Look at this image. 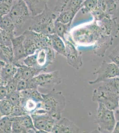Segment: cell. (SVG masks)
<instances>
[{"label": "cell", "instance_id": "obj_43", "mask_svg": "<svg viewBox=\"0 0 119 133\" xmlns=\"http://www.w3.org/2000/svg\"><path fill=\"white\" fill-rule=\"evenodd\" d=\"M5 64H6V63H5V62H3L2 61L0 60V65H1L2 66H3L4 65H5Z\"/></svg>", "mask_w": 119, "mask_h": 133}, {"label": "cell", "instance_id": "obj_44", "mask_svg": "<svg viewBox=\"0 0 119 133\" xmlns=\"http://www.w3.org/2000/svg\"><path fill=\"white\" fill-rule=\"evenodd\" d=\"M0 44H1V29H0Z\"/></svg>", "mask_w": 119, "mask_h": 133}, {"label": "cell", "instance_id": "obj_41", "mask_svg": "<svg viewBox=\"0 0 119 133\" xmlns=\"http://www.w3.org/2000/svg\"><path fill=\"white\" fill-rule=\"evenodd\" d=\"M112 133H119V121H116Z\"/></svg>", "mask_w": 119, "mask_h": 133}, {"label": "cell", "instance_id": "obj_39", "mask_svg": "<svg viewBox=\"0 0 119 133\" xmlns=\"http://www.w3.org/2000/svg\"><path fill=\"white\" fill-rule=\"evenodd\" d=\"M7 95V91L5 86H0V100L6 98Z\"/></svg>", "mask_w": 119, "mask_h": 133}, {"label": "cell", "instance_id": "obj_3", "mask_svg": "<svg viewBox=\"0 0 119 133\" xmlns=\"http://www.w3.org/2000/svg\"><path fill=\"white\" fill-rule=\"evenodd\" d=\"M57 16L47 6L41 14L32 17L33 22L28 29L45 35L55 34V21Z\"/></svg>", "mask_w": 119, "mask_h": 133}, {"label": "cell", "instance_id": "obj_20", "mask_svg": "<svg viewBox=\"0 0 119 133\" xmlns=\"http://www.w3.org/2000/svg\"><path fill=\"white\" fill-rule=\"evenodd\" d=\"M51 47L57 53L66 57V51L65 42L60 36L56 34L49 35Z\"/></svg>", "mask_w": 119, "mask_h": 133}, {"label": "cell", "instance_id": "obj_17", "mask_svg": "<svg viewBox=\"0 0 119 133\" xmlns=\"http://www.w3.org/2000/svg\"><path fill=\"white\" fill-rule=\"evenodd\" d=\"M29 8L32 17L41 14L48 6V0H23Z\"/></svg>", "mask_w": 119, "mask_h": 133}, {"label": "cell", "instance_id": "obj_10", "mask_svg": "<svg viewBox=\"0 0 119 133\" xmlns=\"http://www.w3.org/2000/svg\"><path fill=\"white\" fill-rule=\"evenodd\" d=\"M36 133H51L53 126L57 121L48 114L35 111L31 114Z\"/></svg>", "mask_w": 119, "mask_h": 133}, {"label": "cell", "instance_id": "obj_42", "mask_svg": "<svg viewBox=\"0 0 119 133\" xmlns=\"http://www.w3.org/2000/svg\"><path fill=\"white\" fill-rule=\"evenodd\" d=\"M114 115L116 121H119V99L118 107L116 110H115Z\"/></svg>", "mask_w": 119, "mask_h": 133}, {"label": "cell", "instance_id": "obj_21", "mask_svg": "<svg viewBox=\"0 0 119 133\" xmlns=\"http://www.w3.org/2000/svg\"><path fill=\"white\" fill-rule=\"evenodd\" d=\"M33 39L38 49L51 47L49 35H44L41 33H37L33 31Z\"/></svg>", "mask_w": 119, "mask_h": 133}, {"label": "cell", "instance_id": "obj_2", "mask_svg": "<svg viewBox=\"0 0 119 133\" xmlns=\"http://www.w3.org/2000/svg\"><path fill=\"white\" fill-rule=\"evenodd\" d=\"M43 101L37 110L46 113L56 121L61 118V113L66 106V101L62 92L53 90L47 94H42Z\"/></svg>", "mask_w": 119, "mask_h": 133}, {"label": "cell", "instance_id": "obj_23", "mask_svg": "<svg viewBox=\"0 0 119 133\" xmlns=\"http://www.w3.org/2000/svg\"><path fill=\"white\" fill-rule=\"evenodd\" d=\"M12 118L19 122L22 125L27 129L28 133H33V132L32 131L34 132V133H36L37 130L34 127L33 120L30 115L26 114L20 116Z\"/></svg>", "mask_w": 119, "mask_h": 133}, {"label": "cell", "instance_id": "obj_12", "mask_svg": "<svg viewBox=\"0 0 119 133\" xmlns=\"http://www.w3.org/2000/svg\"><path fill=\"white\" fill-rule=\"evenodd\" d=\"M81 130L72 121L66 118H61L55 124L51 133H79Z\"/></svg>", "mask_w": 119, "mask_h": 133}, {"label": "cell", "instance_id": "obj_22", "mask_svg": "<svg viewBox=\"0 0 119 133\" xmlns=\"http://www.w3.org/2000/svg\"><path fill=\"white\" fill-rule=\"evenodd\" d=\"M0 29L5 31L12 36H15L16 27L8 15L0 18Z\"/></svg>", "mask_w": 119, "mask_h": 133}, {"label": "cell", "instance_id": "obj_37", "mask_svg": "<svg viewBox=\"0 0 119 133\" xmlns=\"http://www.w3.org/2000/svg\"><path fill=\"white\" fill-rule=\"evenodd\" d=\"M28 114L27 112L23 108L21 105L13 107L12 111L10 115L9 116L10 117H16L20 116L21 115Z\"/></svg>", "mask_w": 119, "mask_h": 133}, {"label": "cell", "instance_id": "obj_5", "mask_svg": "<svg viewBox=\"0 0 119 133\" xmlns=\"http://www.w3.org/2000/svg\"><path fill=\"white\" fill-rule=\"evenodd\" d=\"M119 95L107 88L104 85L94 89L92 95V101L101 103L108 109L115 111L119 105Z\"/></svg>", "mask_w": 119, "mask_h": 133}, {"label": "cell", "instance_id": "obj_45", "mask_svg": "<svg viewBox=\"0 0 119 133\" xmlns=\"http://www.w3.org/2000/svg\"><path fill=\"white\" fill-rule=\"evenodd\" d=\"M117 2L119 4V0H117Z\"/></svg>", "mask_w": 119, "mask_h": 133}, {"label": "cell", "instance_id": "obj_40", "mask_svg": "<svg viewBox=\"0 0 119 133\" xmlns=\"http://www.w3.org/2000/svg\"><path fill=\"white\" fill-rule=\"evenodd\" d=\"M0 60L5 62V63H8L7 59H6V57L5 56L4 53L3 52V50L1 47H0Z\"/></svg>", "mask_w": 119, "mask_h": 133}, {"label": "cell", "instance_id": "obj_11", "mask_svg": "<svg viewBox=\"0 0 119 133\" xmlns=\"http://www.w3.org/2000/svg\"><path fill=\"white\" fill-rule=\"evenodd\" d=\"M36 53L38 67L44 70L49 64H53L55 59V51L51 47L38 49Z\"/></svg>", "mask_w": 119, "mask_h": 133}, {"label": "cell", "instance_id": "obj_34", "mask_svg": "<svg viewBox=\"0 0 119 133\" xmlns=\"http://www.w3.org/2000/svg\"><path fill=\"white\" fill-rule=\"evenodd\" d=\"M20 80H21L18 77V76L16 74L14 78L8 83L5 86L7 91V94H10L17 91V85L18 82H19Z\"/></svg>", "mask_w": 119, "mask_h": 133}, {"label": "cell", "instance_id": "obj_29", "mask_svg": "<svg viewBox=\"0 0 119 133\" xmlns=\"http://www.w3.org/2000/svg\"><path fill=\"white\" fill-rule=\"evenodd\" d=\"M102 83L103 85L107 88L119 95V77L108 79Z\"/></svg>", "mask_w": 119, "mask_h": 133}, {"label": "cell", "instance_id": "obj_15", "mask_svg": "<svg viewBox=\"0 0 119 133\" xmlns=\"http://www.w3.org/2000/svg\"><path fill=\"white\" fill-rule=\"evenodd\" d=\"M17 67L16 75L18 76L21 80H29L38 75L39 73L42 70L41 68L36 67H30L23 64H21L18 63L14 64Z\"/></svg>", "mask_w": 119, "mask_h": 133}, {"label": "cell", "instance_id": "obj_19", "mask_svg": "<svg viewBox=\"0 0 119 133\" xmlns=\"http://www.w3.org/2000/svg\"><path fill=\"white\" fill-rule=\"evenodd\" d=\"M23 33L25 36L24 44L26 56L34 54L38 49L33 39V31L28 29Z\"/></svg>", "mask_w": 119, "mask_h": 133}, {"label": "cell", "instance_id": "obj_36", "mask_svg": "<svg viewBox=\"0 0 119 133\" xmlns=\"http://www.w3.org/2000/svg\"><path fill=\"white\" fill-rule=\"evenodd\" d=\"M109 58L119 68V44L109 55Z\"/></svg>", "mask_w": 119, "mask_h": 133}, {"label": "cell", "instance_id": "obj_7", "mask_svg": "<svg viewBox=\"0 0 119 133\" xmlns=\"http://www.w3.org/2000/svg\"><path fill=\"white\" fill-rule=\"evenodd\" d=\"M15 24L16 29H21L30 17L29 10L23 0H17L8 14Z\"/></svg>", "mask_w": 119, "mask_h": 133}, {"label": "cell", "instance_id": "obj_18", "mask_svg": "<svg viewBox=\"0 0 119 133\" xmlns=\"http://www.w3.org/2000/svg\"><path fill=\"white\" fill-rule=\"evenodd\" d=\"M98 9L106 15L114 17L117 10L115 0H98Z\"/></svg>", "mask_w": 119, "mask_h": 133}, {"label": "cell", "instance_id": "obj_14", "mask_svg": "<svg viewBox=\"0 0 119 133\" xmlns=\"http://www.w3.org/2000/svg\"><path fill=\"white\" fill-rule=\"evenodd\" d=\"M84 0H57L55 7L54 11L60 12L71 10L78 12L82 8Z\"/></svg>", "mask_w": 119, "mask_h": 133}, {"label": "cell", "instance_id": "obj_6", "mask_svg": "<svg viewBox=\"0 0 119 133\" xmlns=\"http://www.w3.org/2000/svg\"><path fill=\"white\" fill-rule=\"evenodd\" d=\"M28 88L37 89L38 87H52L60 84L61 79L57 71L38 75L28 80Z\"/></svg>", "mask_w": 119, "mask_h": 133}, {"label": "cell", "instance_id": "obj_46", "mask_svg": "<svg viewBox=\"0 0 119 133\" xmlns=\"http://www.w3.org/2000/svg\"><path fill=\"white\" fill-rule=\"evenodd\" d=\"M1 118V117H0V120H1V118Z\"/></svg>", "mask_w": 119, "mask_h": 133}, {"label": "cell", "instance_id": "obj_27", "mask_svg": "<svg viewBox=\"0 0 119 133\" xmlns=\"http://www.w3.org/2000/svg\"><path fill=\"white\" fill-rule=\"evenodd\" d=\"M17 0H0V18L9 14Z\"/></svg>", "mask_w": 119, "mask_h": 133}, {"label": "cell", "instance_id": "obj_9", "mask_svg": "<svg viewBox=\"0 0 119 133\" xmlns=\"http://www.w3.org/2000/svg\"><path fill=\"white\" fill-rule=\"evenodd\" d=\"M64 42L66 51L65 57L68 64L76 69H79L83 65L82 52L78 50L77 46L72 41L68 33L65 36Z\"/></svg>", "mask_w": 119, "mask_h": 133}, {"label": "cell", "instance_id": "obj_1", "mask_svg": "<svg viewBox=\"0 0 119 133\" xmlns=\"http://www.w3.org/2000/svg\"><path fill=\"white\" fill-rule=\"evenodd\" d=\"M69 35L77 46H92L93 47L109 36L103 31L98 21L94 20L73 28L70 31Z\"/></svg>", "mask_w": 119, "mask_h": 133}, {"label": "cell", "instance_id": "obj_4", "mask_svg": "<svg viewBox=\"0 0 119 133\" xmlns=\"http://www.w3.org/2000/svg\"><path fill=\"white\" fill-rule=\"evenodd\" d=\"M98 103L95 123L98 125V131L103 133H112L116 122L114 111L108 109L102 103Z\"/></svg>", "mask_w": 119, "mask_h": 133}, {"label": "cell", "instance_id": "obj_32", "mask_svg": "<svg viewBox=\"0 0 119 133\" xmlns=\"http://www.w3.org/2000/svg\"><path fill=\"white\" fill-rule=\"evenodd\" d=\"M6 98L8 100L14 107L21 105V98L20 92L17 91L10 94H8Z\"/></svg>", "mask_w": 119, "mask_h": 133}, {"label": "cell", "instance_id": "obj_33", "mask_svg": "<svg viewBox=\"0 0 119 133\" xmlns=\"http://www.w3.org/2000/svg\"><path fill=\"white\" fill-rule=\"evenodd\" d=\"M12 120L11 130L12 133H28L27 129L22 125L16 119L10 117Z\"/></svg>", "mask_w": 119, "mask_h": 133}, {"label": "cell", "instance_id": "obj_38", "mask_svg": "<svg viewBox=\"0 0 119 133\" xmlns=\"http://www.w3.org/2000/svg\"><path fill=\"white\" fill-rule=\"evenodd\" d=\"M28 88V80L22 79L18 82L17 87V91H20Z\"/></svg>", "mask_w": 119, "mask_h": 133}, {"label": "cell", "instance_id": "obj_30", "mask_svg": "<svg viewBox=\"0 0 119 133\" xmlns=\"http://www.w3.org/2000/svg\"><path fill=\"white\" fill-rule=\"evenodd\" d=\"M12 120L8 116L3 117L0 120V133H12Z\"/></svg>", "mask_w": 119, "mask_h": 133}, {"label": "cell", "instance_id": "obj_24", "mask_svg": "<svg viewBox=\"0 0 119 133\" xmlns=\"http://www.w3.org/2000/svg\"><path fill=\"white\" fill-rule=\"evenodd\" d=\"M77 12L71 10L63 11L59 13L56 21L64 24L71 25L74 17Z\"/></svg>", "mask_w": 119, "mask_h": 133}, {"label": "cell", "instance_id": "obj_13", "mask_svg": "<svg viewBox=\"0 0 119 133\" xmlns=\"http://www.w3.org/2000/svg\"><path fill=\"white\" fill-rule=\"evenodd\" d=\"M11 39L14 52V61L12 63L14 64L26 56L24 44L25 36L22 33L17 37L15 36L12 37Z\"/></svg>", "mask_w": 119, "mask_h": 133}, {"label": "cell", "instance_id": "obj_8", "mask_svg": "<svg viewBox=\"0 0 119 133\" xmlns=\"http://www.w3.org/2000/svg\"><path fill=\"white\" fill-rule=\"evenodd\" d=\"M97 77L95 80L89 81L90 85L104 82L108 79L119 76V68L114 63H109L104 60L97 71L93 73Z\"/></svg>", "mask_w": 119, "mask_h": 133}, {"label": "cell", "instance_id": "obj_31", "mask_svg": "<svg viewBox=\"0 0 119 133\" xmlns=\"http://www.w3.org/2000/svg\"><path fill=\"white\" fill-rule=\"evenodd\" d=\"M14 36H11L9 34L5 31L1 29V44L0 47H12V38Z\"/></svg>", "mask_w": 119, "mask_h": 133}, {"label": "cell", "instance_id": "obj_47", "mask_svg": "<svg viewBox=\"0 0 119 133\" xmlns=\"http://www.w3.org/2000/svg\"><path fill=\"white\" fill-rule=\"evenodd\" d=\"M115 1H116V2H117V0H115Z\"/></svg>", "mask_w": 119, "mask_h": 133}, {"label": "cell", "instance_id": "obj_25", "mask_svg": "<svg viewBox=\"0 0 119 133\" xmlns=\"http://www.w3.org/2000/svg\"><path fill=\"white\" fill-rule=\"evenodd\" d=\"M98 8V0H84L80 10L84 14H92Z\"/></svg>", "mask_w": 119, "mask_h": 133}, {"label": "cell", "instance_id": "obj_28", "mask_svg": "<svg viewBox=\"0 0 119 133\" xmlns=\"http://www.w3.org/2000/svg\"><path fill=\"white\" fill-rule=\"evenodd\" d=\"M13 107L6 98L0 100V117L9 116L12 111Z\"/></svg>", "mask_w": 119, "mask_h": 133}, {"label": "cell", "instance_id": "obj_26", "mask_svg": "<svg viewBox=\"0 0 119 133\" xmlns=\"http://www.w3.org/2000/svg\"><path fill=\"white\" fill-rule=\"evenodd\" d=\"M71 25L68 24H64L60 22L55 21L54 27L55 34L62 38L65 41V36L68 34Z\"/></svg>", "mask_w": 119, "mask_h": 133}, {"label": "cell", "instance_id": "obj_16", "mask_svg": "<svg viewBox=\"0 0 119 133\" xmlns=\"http://www.w3.org/2000/svg\"><path fill=\"white\" fill-rule=\"evenodd\" d=\"M17 71V67L13 63H6L2 66L0 75V86H5L12 80Z\"/></svg>", "mask_w": 119, "mask_h": 133}, {"label": "cell", "instance_id": "obj_35", "mask_svg": "<svg viewBox=\"0 0 119 133\" xmlns=\"http://www.w3.org/2000/svg\"><path fill=\"white\" fill-rule=\"evenodd\" d=\"M24 65L30 67H36L39 68L37 64L36 52L34 54L26 56L23 61Z\"/></svg>", "mask_w": 119, "mask_h": 133}]
</instances>
